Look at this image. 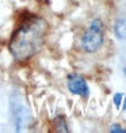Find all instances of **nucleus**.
<instances>
[{
  "mask_svg": "<svg viewBox=\"0 0 126 133\" xmlns=\"http://www.w3.org/2000/svg\"><path fill=\"white\" fill-rule=\"evenodd\" d=\"M122 106H123V107H122V110H126V98H125V103H123Z\"/></svg>",
  "mask_w": 126,
  "mask_h": 133,
  "instance_id": "9",
  "label": "nucleus"
},
{
  "mask_svg": "<svg viewBox=\"0 0 126 133\" xmlns=\"http://www.w3.org/2000/svg\"><path fill=\"white\" fill-rule=\"evenodd\" d=\"M47 31L49 23L44 16L30 12L22 15L8 41V52L14 61L26 64L37 56L46 42Z\"/></svg>",
  "mask_w": 126,
  "mask_h": 133,
  "instance_id": "1",
  "label": "nucleus"
},
{
  "mask_svg": "<svg viewBox=\"0 0 126 133\" xmlns=\"http://www.w3.org/2000/svg\"><path fill=\"white\" fill-rule=\"evenodd\" d=\"M114 33H115L117 38L126 39V18H125V19L117 21L115 26H114Z\"/></svg>",
  "mask_w": 126,
  "mask_h": 133,
  "instance_id": "6",
  "label": "nucleus"
},
{
  "mask_svg": "<svg viewBox=\"0 0 126 133\" xmlns=\"http://www.w3.org/2000/svg\"><path fill=\"white\" fill-rule=\"evenodd\" d=\"M122 99H123V94H115L114 95V105L117 106V109H119L121 107V105H122Z\"/></svg>",
  "mask_w": 126,
  "mask_h": 133,
  "instance_id": "7",
  "label": "nucleus"
},
{
  "mask_svg": "<svg viewBox=\"0 0 126 133\" xmlns=\"http://www.w3.org/2000/svg\"><path fill=\"white\" fill-rule=\"evenodd\" d=\"M10 111L12 116V122L15 125L16 132H20L27 128V125L31 121V111L26 105L23 96L18 91H14L10 96Z\"/></svg>",
  "mask_w": 126,
  "mask_h": 133,
  "instance_id": "2",
  "label": "nucleus"
},
{
  "mask_svg": "<svg viewBox=\"0 0 126 133\" xmlns=\"http://www.w3.org/2000/svg\"><path fill=\"white\" fill-rule=\"evenodd\" d=\"M110 132L113 133H126V129H123L122 126H119V125H113L111 128H110Z\"/></svg>",
  "mask_w": 126,
  "mask_h": 133,
  "instance_id": "8",
  "label": "nucleus"
},
{
  "mask_svg": "<svg viewBox=\"0 0 126 133\" xmlns=\"http://www.w3.org/2000/svg\"><path fill=\"white\" fill-rule=\"evenodd\" d=\"M103 22L100 19H94L89 27L86 30L81 38V48L87 53H95L103 45Z\"/></svg>",
  "mask_w": 126,
  "mask_h": 133,
  "instance_id": "3",
  "label": "nucleus"
},
{
  "mask_svg": "<svg viewBox=\"0 0 126 133\" xmlns=\"http://www.w3.org/2000/svg\"><path fill=\"white\" fill-rule=\"evenodd\" d=\"M123 74H125V77H126V64H125V68H123Z\"/></svg>",
  "mask_w": 126,
  "mask_h": 133,
  "instance_id": "10",
  "label": "nucleus"
},
{
  "mask_svg": "<svg viewBox=\"0 0 126 133\" xmlns=\"http://www.w3.org/2000/svg\"><path fill=\"white\" fill-rule=\"evenodd\" d=\"M67 86H68L69 91L72 94H75V95H80V96H84V98H87V96L89 95V88H88L87 82L77 74L68 75Z\"/></svg>",
  "mask_w": 126,
  "mask_h": 133,
  "instance_id": "4",
  "label": "nucleus"
},
{
  "mask_svg": "<svg viewBox=\"0 0 126 133\" xmlns=\"http://www.w3.org/2000/svg\"><path fill=\"white\" fill-rule=\"evenodd\" d=\"M52 130L53 132H69L68 129V125H67V121H65L64 116H57L52 122Z\"/></svg>",
  "mask_w": 126,
  "mask_h": 133,
  "instance_id": "5",
  "label": "nucleus"
}]
</instances>
